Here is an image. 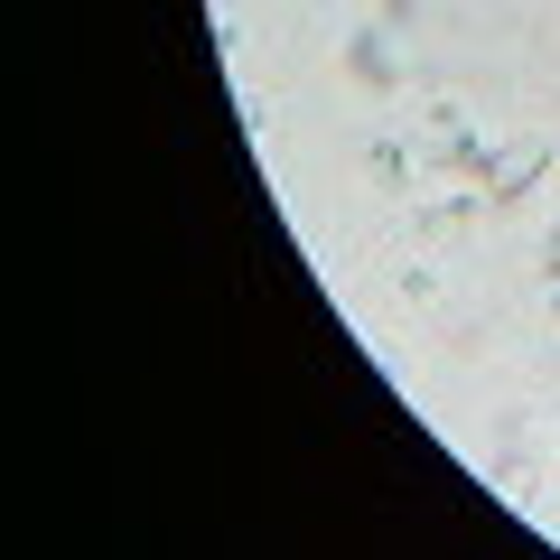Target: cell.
I'll return each instance as SVG.
<instances>
[{"mask_svg":"<svg viewBox=\"0 0 560 560\" xmlns=\"http://www.w3.org/2000/svg\"><path fill=\"white\" fill-rule=\"evenodd\" d=\"M541 168H551L541 150H514V160H495V168H486V197H523V187H541Z\"/></svg>","mask_w":560,"mask_h":560,"instance_id":"cell-1","label":"cell"},{"mask_svg":"<svg viewBox=\"0 0 560 560\" xmlns=\"http://www.w3.org/2000/svg\"><path fill=\"white\" fill-rule=\"evenodd\" d=\"M364 168H374V187H401V178H411V150H401V140H374Z\"/></svg>","mask_w":560,"mask_h":560,"instance_id":"cell-2","label":"cell"},{"mask_svg":"<svg viewBox=\"0 0 560 560\" xmlns=\"http://www.w3.org/2000/svg\"><path fill=\"white\" fill-rule=\"evenodd\" d=\"M346 75H355V84H393V57H383L374 38H355V47H346Z\"/></svg>","mask_w":560,"mask_h":560,"instance_id":"cell-3","label":"cell"},{"mask_svg":"<svg viewBox=\"0 0 560 560\" xmlns=\"http://www.w3.org/2000/svg\"><path fill=\"white\" fill-rule=\"evenodd\" d=\"M440 290H448L440 261H411V271H401V300H411V308H440Z\"/></svg>","mask_w":560,"mask_h":560,"instance_id":"cell-4","label":"cell"},{"mask_svg":"<svg viewBox=\"0 0 560 560\" xmlns=\"http://www.w3.org/2000/svg\"><path fill=\"white\" fill-rule=\"evenodd\" d=\"M467 224H477V197H448V206H430V243L467 234Z\"/></svg>","mask_w":560,"mask_h":560,"instance_id":"cell-5","label":"cell"},{"mask_svg":"<svg viewBox=\"0 0 560 560\" xmlns=\"http://www.w3.org/2000/svg\"><path fill=\"white\" fill-rule=\"evenodd\" d=\"M541 280L560 290V234H541Z\"/></svg>","mask_w":560,"mask_h":560,"instance_id":"cell-6","label":"cell"},{"mask_svg":"<svg viewBox=\"0 0 560 560\" xmlns=\"http://www.w3.org/2000/svg\"><path fill=\"white\" fill-rule=\"evenodd\" d=\"M551 327H560V290H551Z\"/></svg>","mask_w":560,"mask_h":560,"instance_id":"cell-7","label":"cell"}]
</instances>
